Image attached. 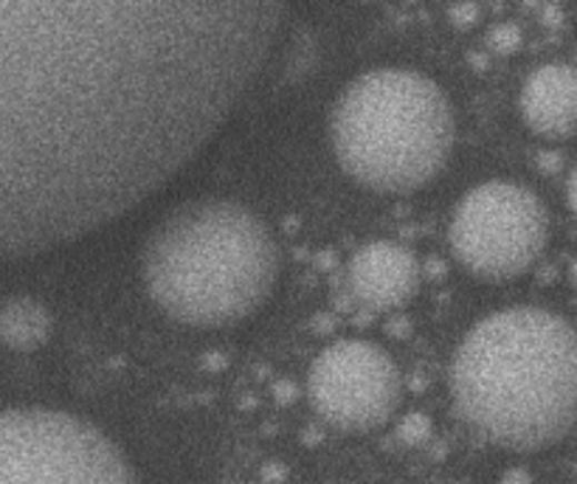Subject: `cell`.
Segmentation results:
<instances>
[{
  "mask_svg": "<svg viewBox=\"0 0 577 484\" xmlns=\"http://www.w3.org/2000/svg\"><path fill=\"white\" fill-rule=\"evenodd\" d=\"M49 313L29 299H14L0 307V341L12 350L40 346L49 339Z\"/></svg>",
  "mask_w": 577,
  "mask_h": 484,
  "instance_id": "cell-10",
  "label": "cell"
},
{
  "mask_svg": "<svg viewBox=\"0 0 577 484\" xmlns=\"http://www.w3.org/2000/svg\"><path fill=\"white\" fill-rule=\"evenodd\" d=\"M448 389L485 442L547 448L577 425V330L544 307L496 310L457 344Z\"/></svg>",
  "mask_w": 577,
  "mask_h": 484,
  "instance_id": "cell-2",
  "label": "cell"
},
{
  "mask_svg": "<svg viewBox=\"0 0 577 484\" xmlns=\"http://www.w3.org/2000/svg\"><path fill=\"white\" fill-rule=\"evenodd\" d=\"M422 268L415 251L395 240L364 242L347 262V288L361 307L386 313L409 304L420 291Z\"/></svg>",
  "mask_w": 577,
  "mask_h": 484,
  "instance_id": "cell-8",
  "label": "cell"
},
{
  "mask_svg": "<svg viewBox=\"0 0 577 484\" xmlns=\"http://www.w3.org/2000/svg\"><path fill=\"white\" fill-rule=\"evenodd\" d=\"M307 397L327 425L364 434L389 423L404 397L395 357L364 339L325 346L307 372Z\"/></svg>",
  "mask_w": 577,
  "mask_h": 484,
  "instance_id": "cell-7",
  "label": "cell"
},
{
  "mask_svg": "<svg viewBox=\"0 0 577 484\" xmlns=\"http://www.w3.org/2000/svg\"><path fill=\"white\" fill-rule=\"evenodd\" d=\"M282 3H0V262L156 194L285 34Z\"/></svg>",
  "mask_w": 577,
  "mask_h": 484,
  "instance_id": "cell-1",
  "label": "cell"
},
{
  "mask_svg": "<svg viewBox=\"0 0 577 484\" xmlns=\"http://www.w3.org/2000/svg\"><path fill=\"white\" fill-rule=\"evenodd\" d=\"M566 203L577 218V167L569 172V181H566Z\"/></svg>",
  "mask_w": 577,
  "mask_h": 484,
  "instance_id": "cell-12",
  "label": "cell"
},
{
  "mask_svg": "<svg viewBox=\"0 0 577 484\" xmlns=\"http://www.w3.org/2000/svg\"><path fill=\"white\" fill-rule=\"evenodd\" d=\"M549 240V214L533 189L485 181L454 206L448 242L459 265L479 279L521 276L536 265Z\"/></svg>",
  "mask_w": 577,
  "mask_h": 484,
  "instance_id": "cell-6",
  "label": "cell"
},
{
  "mask_svg": "<svg viewBox=\"0 0 577 484\" xmlns=\"http://www.w3.org/2000/svg\"><path fill=\"white\" fill-rule=\"evenodd\" d=\"M457 115L446 91L415 68H372L349 79L330 110L344 175L380 194L431 186L451 161Z\"/></svg>",
  "mask_w": 577,
  "mask_h": 484,
  "instance_id": "cell-4",
  "label": "cell"
},
{
  "mask_svg": "<svg viewBox=\"0 0 577 484\" xmlns=\"http://www.w3.org/2000/svg\"><path fill=\"white\" fill-rule=\"evenodd\" d=\"M571 282H575V288H577V256H575V262H571Z\"/></svg>",
  "mask_w": 577,
  "mask_h": 484,
  "instance_id": "cell-13",
  "label": "cell"
},
{
  "mask_svg": "<svg viewBox=\"0 0 577 484\" xmlns=\"http://www.w3.org/2000/svg\"><path fill=\"white\" fill-rule=\"evenodd\" d=\"M0 484H139L105 431L57 409L0 412Z\"/></svg>",
  "mask_w": 577,
  "mask_h": 484,
  "instance_id": "cell-5",
  "label": "cell"
},
{
  "mask_svg": "<svg viewBox=\"0 0 577 484\" xmlns=\"http://www.w3.org/2000/svg\"><path fill=\"white\" fill-rule=\"evenodd\" d=\"M524 124L541 139H569L577 133V68L547 62L524 79L518 93Z\"/></svg>",
  "mask_w": 577,
  "mask_h": 484,
  "instance_id": "cell-9",
  "label": "cell"
},
{
  "mask_svg": "<svg viewBox=\"0 0 577 484\" xmlns=\"http://www.w3.org/2000/svg\"><path fill=\"white\" fill-rule=\"evenodd\" d=\"M490 43H494L496 51H516L518 43H521V31L516 26H499V29L490 34Z\"/></svg>",
  "mask_w": 577,
  "mask_h": 484,
  "instance_id": "cell-11",
  "label": "cell"
},
{
  "mask_svg": "<svg viewBox=\"0 0 577 484\" xmlns=\"http://www.w3.org/2000/svg\"><path fill=\"white\" fill-rule=\"evenodd\" d=\"M282 271L273 231L226 198L187 200L147 236L141 279L167 319L198 330L242 324L268 304Z\"/></svg>",
  "mask_w": 577,
  "mask_h": 484,
  "instance_id": "cell-3",
  "label": "cell"
}]
</instances>
